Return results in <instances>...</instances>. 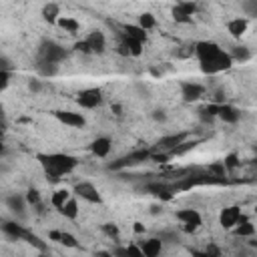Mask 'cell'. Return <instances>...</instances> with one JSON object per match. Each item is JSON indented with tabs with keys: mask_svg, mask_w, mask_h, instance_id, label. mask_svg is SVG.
Masks as SVG:
<instances>
[{
	"mask_svg": "<svg viewBox=\"0 0 257 257\" xmlns=\"http://www.w3.org/2000/svg\"><path fill=\"white\" fill-rule=\"evenodd\" d=\"M66 56H68V52L64 50V46L58 44V42H54V40L44 38V40L38 44V60H40V62L60 64Z\"/></svg>",
	"mask_w": 257,
	"mask_h": 257,
	"instance_id": "3957f363",
	"label": "cell"
},
{
	"mask_svg": "<svg viewBox=\"0 0 257 257\" xmlns=\"http://www.w3.org/2000/svg\"><path fill=\"white\" fill-rule=\"evenodd\" d=\"M104 96H102V90L98 86H88V88H82L76 92V104L80 108H86V110H92V108H98L102 104Z\"/></svg>",
	"mask_w": 257,
	"mask_h": 257,
	"instance_id": "5b68a950",
	"label": "cell"
},
{
	"mask_svg": "<svg viewBox=\"0 0 257 257\" xmlns=\"http://www.w3.org/2000/svg\"><path fill=\"white\" fill-rule=\"evenodd\" d=\"M203 255H209V257H211V255H215V257H219V255H221V249H219V247H215V245H207V249L203 251Z\"/></svg>",
	"mask_w": 257,
	"mask_h": 257,
	"instance_id": "ee69618b",
	"label": "cell"
},
{
	"mask_svg": "<svg viewBox=\"0 0 257 257\" xmlns=\"http://www.w3.org/2000/svg\"><path fill=\"white\" fill-rule=\"evenodd\" d=\"M2 135H4V128H2V126H0V137H2Z\"/></svg>",
	"mask_w": 257,
	"mask_h": 257,
	"instance_id": "f907efd6",
	"label": "cell"
},
{
	"mask_svg": "<svg viewBox=\"0 0 257 257\" xmlns=\"http://www.w3.org/2000/svg\"><path fill=\"white\" fill-rule=\"evenodd\" d=\"M235 235H239V237H253L255 235V225H253V221H249L245 215H241V219H239V223L231 229Z\"/></svg>",
	"mask_w": 257,
	"mask_h": 257,
	"instance_id": "603a6c76",
	"label": "cell"
},
{
	"mask_svg": "<svg viewBox=\"0 0 257 257\" xmlns=\"http://www.w3.org/2000/svg\"><path fill=\"white\" fill-rule=\"evenodd\" d=\"M36 161L50 181H60L78 167V159L68 153H38Z\"/></svg>",
	"mask_w": 257,
	"mask_h": 257,
	"instance_id": "7a4b0ae2",
	"label": "cell"
},
{
	"mask_svg": "<svg viewBox=\"0 0 257 257\" xmlns=\"http://www.w3.org/2000/svg\"><path fill=\"white\" fill-rule=\"evenodd\" d=\"M70 197H72V193H70L68 189H56V191L50 195V205L58 211V209H60V207H62Z\"/></svg>",
	"mask_w": 257,
	"mask_h": 257,
	"instance_id": "83f0119b",
	"label": "cell"
},
{
	"mask_svg": "<svg viewBox=\"0 0 257 257\" xmlns=\"http://www.w3.org/2000/svg\"><path fill=\"white\" fill-rule=\"evenodd\" d=\"M6 207H8L14 215L24 217V215H26V207H28V203H26L24 195H20V193H12V195L6 197Z\"/></svg>",
	"mask_w": 257,
	"mask_h": 257,
	"instance_id": "ac0fdd59",
	"label": "cell"
},
{
	"mask_svg": "<svg viewBox=\"0 0 257 257\" xmlns=\"http://www.w3.org/2000/svg\"><path fill=\"white\" fill-rule=\"evenodd\" d=\"M225 28H227V32H229V36H231V38L241 40V38L245 36L247 28H249V18H245V16H235V18L227 20Z\"/></svg>",
	"mask_w": 257,
	"mask_h": 257,
	"instance_id": "5bb4252c",
	"label": "cell"
},
{
	"mask_svg": "<svg viewBox=\"0 0 257 257\" xmlns=\"http://www.w3.org/2000/svg\"><path fill=\"white\" fill-rule=\"evenodd\" d=\"M28 90H30L32 94L40 92V90H42V80H38V78H30V80H28Z\"/></svg>",
	"mask_w": 257,
	"mask_h": 257,
	"instance_id": "b9f144b4",
	"label": "cell"
},
{
	"mask_svg": "<svg viewBox=\"0 0 257 257\" xmlns=\"http://www.w3.org/2000/svg\"><path fill=\"white\" fill-rule=\"evenodd\" d=\"M209 173H211L213 177H217V179H223V181H225V173H227V171H225L223 163L219 161V163H213V165L209 167Z\"/></svg>",
	"mask_w": 257,
	"mask_h": 257,
	"instance_id": "74e56055",
	"label": "cell"
},
{
	"mask_svg": "<svg viewBox=\"0 0 257 257\" xmlns=\"http://www.w3.org/2000/svg\"><path fill=\"white\" fill-rule=\"evenodd\" d=\"M143 191L147 195H153V197L161 199V201H171L175 197V193H177L175 185L173 183H167V181H151V183H147L143 187Z\"/></svg>",
	"mask_w": 257,
	"mask_h": 257,
	"instance_id": "9c48e42d",
	"label": "cell"
},
{
	"mask_svg": "<svg viewBox=\"0 0 257 257\" xmlns=\"http://www.w3.org/2000/svg\"><path fill=\"white\" fill-rule=\"evenodd\" d=\"M175 217L181 223V229L185 233H195L203 225V217H201V213L197 209H179L175 213Z\"/></svg>",
	"mask_w": 257,
	"mask_h": 257,
	"instance_id": "52a82bcc",
	"label": "cell"
},
{
	"mask_svg": "<svg viewBox=\"0 0 257 257\" xmlns=\"http://www.w3.org/2000/svg\"><path fill=\"white\" fill-rule=\"evenodd\" d=\"M120 34H124V36H128V38H135V40H139V42H143V44H145L147 38H149V32H147L145 28H141L139 24H124Z\"/></svg>",
	"mask_w": 257,
	"mask_h": 257,
	"instance_id": "7402d4cb",
	"label": "cell"
},
{
	"mask_svg": "<svg viewBox=\"0 0 257 257\" xmlns=\"http://www.w3.org/2000/svg\"><path fill=\"white\" fill-rule=\"evenodd\" d=\"M0 153H2V145H0Z\"/></svg>",
	"mask_w": 257,
	"mask_h": 257,
	"instance_id": "816d5d0a",
	"label": "cell"
},
{
	"mask_svg": "<svg viewBox=\"0 0 257 257\" xmlns=\"http://www.w3.org/2000/svg\"><path fill=\"white\" fill-rule=\"evenodd\" d=\"M120 42L126 46L128 56H135V58L143 56V52H145V44H143V42H139V40H135V38H128V36H124V34H122Z\"/></svg>",
	"mask_w": 257,
	"mask_h": 257,
	"instance_id": "d4e9b609",
	"label": "cell"
},
{
	"mask_svg": "<svg viewBox=\"0 0 257 257\" xmlns=\"http://www.w3.org/2000/svg\"><path fill=\"white\" fill-rule=\"evenodd\" d=\"M78 201H76V197H70L60 209H58V213L64 217V219H70V221H74L76 217H78Z\"/></svg>",
	"mask_w": 257,
	"mask_h": 257,
	"instance_id": "cb8c5ba5",
	"label": "cell"
},
{
	"mask_svg": "<svg viewBox=\"0 0 257 257\" xmlns=\"http://www.w3.org/2000/svg\"><path fill=\"white\" fill-rule=\"evenodd\" d=\"M40 16H42L44 22H48V24H56V20L60 18V6H58L56 2L46 0V4H44L42 10H40Z\"/></svg>",
	"mask_w": 257,
	"mask_h": 257,
	"instance_id": "44dd1931",
	"label": "cell"
},
{
	"mask_svg": "<svg viewBox=\"0 0 257 257\" xmlns=\"http://www.w3.org/2000/svg\"><path fill=\"white\" fill-rule=\"evenodd\" d=\"M197 12V2L195 0H181L171 8V18L177 24H187Z\"/></svg>",
	"mask_w": 257,
	"mask_h": 257,
	"instance_id": "ba28073f",
	"label": "cell"
},
{
	"mask_svg": "<svg viewBox=\"0 0 257 257\" xmlns=\"http://www.w3.org/2000/svg\"><path fill=\"white\" fill-rule=\"evenodd\" d=\"M241 10H243V16L245 18H255L257 16V0H243L241 2Z\"/></svg>",
	"mask_w": 257,
	"mask_h": 257,
	"instance_id": "e575fe53",
	"label": "cell"
},
{
	"mask_svg": "<svg viewBox=\"0 0 257 257\" xmlns=\"http://www.w3.org/2000/svg\"><path fill=\"white\" fill-rule=\"evenodd\" d=\"M0 70H12V62L6 56H0Z\"/></svg>",
	"mask_w": 257,
	"mask_h": 257,
	"instance_id": "f6af8a7d",
	"label": "cell"
},
{
	"mask_svg": "<svg viewBox=\"0 0 257 257\" xmlns=\"http://www.w3.org/2000/svg\"><path fill=\"white\" fill-rule=\"evenodd\" d=\"M84 40H86V44L90 48V54H102L106 50V36L100 30H90L84 36Z\"/></svg>",
	"mask_w": 257,
	"mask_h": 257,
	"instance_id": "9a60e30c",
	"label": "cell"
},
{
	"mask_svg": "<svg viewBox=\"0 0 257 257\" xmlns=\"http://www.w3.org/2000/svg\"><path fill=\"white\" fill-rule=\"evenodd\" d=\"M217 118H221V120L227 122V124H237V122L241 120V108L235 106V104H229V102H221V104H219Z\"/></svg>",
	"mask_w": 257,
	"mask_h": 257,
	"instance_id": "2e32d148",
	"label": "cell"
},
{
	"mask_svg": "<svg viewBox=\"0 0 257 257\" xmlns=\"http://www.w3.org/2000/svg\"><path fill=\"white\" fill-rule=\"evenodd\" d=\"M179 88H181V96L185 102H197L205 94V86L201 82H195V80H181Z\"/></svg>",
	"mask_w": 257,
	"mask_h": 257,
	"instance_id": "8fae6325",
	"label": "cell"
},
{
	"mask_svg": "<svg viewBox=\"0 0 257 257\" xmlns=\"http://www.w3.org/2000/svg\"><path fill=\"white\" fill-rule=\"evenodd\" d=\"M72 195L82 199V201H86V203H90V205H102V195H100L98 187L94 183H90V181L76 183L74 189H72Z\"/></svg>",
	"mask_w": 257,
	"mask_h": 257,
	"instance_id": "8992f818",
	"label": "cell"
},
{
	"mask_svg": "<svg viewBox=\"0 0 257 257\" xmlns=\"http://www.w3.org/2000/svg\"><path fill=\"white\" fill-rule=\"evenodd\" d=\"M58 243L64 245V247H70V249H76V247H78L76 237H74L72 233H68V231H60V239H58Z\"/></svg>",
	"mask_w": 257,
	"mask_h": 257,
	"instance_id": "8d00e7d4",
	"label": "cell"
},
{
	"mask_svg": "<svg viewBox=\"0 0 257 257\" xmlns=\"http://www.w3.org/2000/svg\"><path fill=\"white\" fill-rule=\"evenodd\" d=\"M100 231H102L108 239H114V241L120 237V229H118V225H116V223H112V221L102 223V225H100Z\"/></svg>",
	"mask_w": 257,
	"mask_h": 257,
	"instance_id": "d6a6232c",
	"label": "cell"
},
{
	"mask_svg": "<svg viewBox=\"0 0 257 257\" xmlns=\"http://www.w3.org/2000/svg\"><path fill=\"white\" fill-rule=\"evenodd\" d=\"M36 70L40 76H54L58 74V64H50V62H40L36 60Z\"/></svg>",
	"mask_w": 257,
	"mask_h": 257,
	"instance_id": "1f68e13d",
	"label": "cell"
},
{
	"mask_svg": "<svg viewBox=\"0 0 257 257\" xmlns=\"http://www.w3.org/2000/svg\"><path fill=\"white\" fill-rule=\"evenodd\" d=\"M241 215H243V213H241V207H237V205L223 207L221 213H219V225H221L225 231H231V229L239 223Z\"/></svg>",
	"mask_w": 257,
	"mask_h": 257,
	"instance_id": "4fadbf2b",
	"label": "cell"
},
{
	"mask_svg": "<svg viewBox=\"0 0 257 257\" xmlns=\"http://www.w3.org/2000/svg\"><path fill=\"white\" fill-rule=\"evenodd\" d=\"M110 151H112V139H110V137L100 135V137L92 139V143H90V153H92L94 157L106 159V157L110 155Z\"/></svg>",
	"mask_w": 257,
	"mask_h": 257,
	"instance_id": "e0dca14e",
	"label": "cell"
},
{
	"mask_svg": "<svg viewBox=\"0 0 257 257\" xmlns=\"http://www.w3.org/2000/svg\"><path fill=\"white\" fill-rule=\"evenodd\" d=\"M151 118L155 120V122H167V110L165 108H155L153 112H151Z\"/></svg>",
	"mask_w": 257,
	"mask_h": 257,
	"instance_id": "ab89813d",
	"label": "cell"
},
{
	"mask_svg": "<svg viewBox=\"0 0 257 257\" xmlns=\"http://www.w3.org/2000/svg\"><path fill=\"white\" fill-rule=\"evenodd\" d=\"M48 239L58 243V239H60V231H50V233H48Z\"/></svg>",
	"mask_w": 257,
	"mask_h": 257,
	"instance_id": "7dc6e473",
	"label": "cell"
},
{
	"mask_svg": "<svg viewBox=\"0 0 257 257\" xmlns=\"http://www.w3.org/2000/svg\"><path fill=\"white\" fill-rule=\"evenodd\" d=\"M163 211V207L161 205H151V215H159Z\"/></svg>",
	"mask_w": 257,
	"mask_h": 257,
	"instance_id": "c3c4849f",
	"label": "cell"
},
{
	"mask_svg": "<svg viewBox=\"0 0 257 257\" xmlns=\"http://www.w3.org/2000/svg\"><path fill=\"white\" fill-rule=\"evenodd\" d=\"M227 52H229V56H231L233 62H247V60H251V50L245 44H237V46H233Z\"/></svg>",
	"mask_w": 257,
	"mask_h": 257,
	"instance_id": "484cf974",
	"label": "cell"
},
{
	"mask_svg": "<svg viewBox=\"0 0 257 257\" xmlns=\"http://www.w3.org/2000/svg\"><path fill=\"white\" fill-rule=\"evenodd\" d=\"M217 112H219V102H209V104L199 108V116L205 122H211L213 118H217Z\"/></svg>",
	"mask_w": 257,
	"mask_h": 257,
	"instance_id": "f1b7e54d",
	"label": "cell"
},
{
	"mask_svg": "<svg viewBox=\"0 0 257 257\" xmlns=\"http://www.w3.org/2000/svg\"><path fill=\"white\" fill-rule=\"evenodd\" d=\"M24 199H26V203H28L32 209H40V207H42V195H40V191L34 189V187H30V189L24 193Z\"/></svg>",
	"mask_w": 257,
	"mask_h": 257,
	"instance_id": "f546056e",
	"label": "cell"
},
{
	"mask_svg": "<svg viewBox=\"0 0 257 257\" xmlns=\"http://www.w3.org/2000/svg\"><path fill=\"white\" fill-rule=\"evenodd\" d=\"M133 231H135V233H145L147 229H145V225H143L141 221H137V223H133Z\"/></svg>",
	"mask_w": 257,
	"mask_h": 257,
	"instance_id": "bcb514c9",
	"label": "cell"
},
{
	"mask_svg": "<svg viewBox=\"0 0 257 257\" xmlns=\"http://www.w3.org/2000/svg\"><path fill=\"white\" fill-rule=\"evenodd\" d=\"M221 163H223L225 171H235L237 167H241V161H239V155L237 153H229Z\"/></svg>",
	"mask_w": 257,
	"mask_h": 257,
	"instance_id": "d590c367",
	"label": "cell"
},
{
	"mask_svg": "<svg viewBox=\"0 0 257 257\" xmlns=\"http://www.w3.org/2000/svg\"><path fill=\"white\" fill-rule=\"evenodd\" d=\"M74 50H76V52H82V54H90V48H88V44H86L84 38L78 40V42H74Z\"/></svg>",
	"mask_w": 257,
	"mask_h": 257,
	"instance_id": "7bdbcfd3",
	"label": "cell"
},
{
	"mask_svg": "<svg viewBox=\"0 0 257 257\" xmlns=\"http://www.w3.org/2000/svg\"><path fill=\"white\" fill-rule=\"evenodd\" d=\"M0 229L4 231V235H8L10 239H24V235H26V227L24 225H20L18 221H0Z\"/></svg>",
	"mask_w": 257,
	"mask_h": 257,
	"instance_id": "ffe728a7",
	"label": "cell"
},
{
	"mask_svg": "<svg viewBox=\"0 0 257 257\" xmlns=\"http://www.w3.org/2000/svg\"><path fill=\"white\" fill-rule=\"evenodd\" d=\"M137 24L149 32V30H153V28L157 26V18H155V14H151V12H143V14H139Z\"/></svg>",
	"mask_w": 257,
	"mask_h": 257,
	"instance_id": "4dcf8cb0",
	"label": "cell"
},
{
	"mask_svg": "<svg viewBox=\"0 0 257 257\" xmlns=\"http://www.w3.org/2000/svg\"><path fill=\"white\" fill-rule=\"evenodd\" d=\"M187 137H189V133H185V131H183V133H171V135H163V137H161V139L155 143V149L171 155V153H173V151H175V149H177V147H179V145H181V143H183Z\"/></svg>",
	"mask_w": 257,
	"mask_h": 257,
	"instance_id": "7c38bea8",
	"label": "cell"
},
{
	"mask_svg": "<svg viewBox=\"0 0 257 257\" xmlns=\"http://www.w3.org/2000/svg\"><path fill=\"white\" fill-rule=\"evenodd\" d=\"M12 80V70H0V94L10 86Z\"/></svg>",
	"mask_w": 257,
	"mask_h": 257,
	"instance_id": "f35d334b",
	"label": "cell"
},
{
	"mask_svg": "<svg viewBox=\"0 0 257 257\" xmlns=\"http://www.w3.org/2000/svg\"><path fill=\"white\" fill-rule=\"evenodd\" d=\"M149 157H151V151L149 149H137V151H133L128 155L118 157L116 161H110L106 165V169L108 171H122V169H128V167H137L141 163H147Z\"/></svg>",
	"mask_w": 257,
	"mask_h": 257,
	"instance_id": "277c9868",
	"label": "cell"
},
{
	"mask_svg": "<svg viewBox=\"0 0 257 257\" xmlns=\"http://www.w3.org/2000/svg\"><path fill=\"white\" fill-rule=\"evenodd\" d=\"M193 54L199 60V68L203 74H219L229 70L235 62L231 60L229 52L223 50L217 42L211 40H201L193 46Z\"/></svg>",
	"mask_w": 257,
	"mask_h": 257,
	"instance_id": "6da1fadb",
	"label": "cell"
},
{
	"mask_svg": "<svg viewBox=\"0 0 257 257\" xmlns=\"http://www.w3.org/2000/svg\"><path fill=\"white\" fill-rule=\"evenodd\" d=\"M56 26L62 28L64 32H68V34H76V32L80 30V24H78L76 18H72V16H62V14H60V18L56 20Z\"/></svg>",
	"mask_w": 257,
	"mask_h": 257,
	"instance_id": "4316f807",
	"label": "cell"
},
{
	"mask_svg": "<svg viewBox=\"0 0 257 257\" xmlns=\"http://www.w3.org/2000/svg\"><path fill=\"white\" fill-rule=\"evenodd\" d=\"M159 239H161L163 243H177V241H179L177 233H171V231H163V233L159 235Z\"/></svg>",
	"mask_w": 257,
	"mask_h": 257,
	"instance_id": "60d3db41",
	"label": "cell"
},
{
	"mask_svg": "<svg viewBox=\"0 0 257 257\" xmlns=\"http://www.w3.org/2000/svg\"><path fill=\"white\" fill-rule=\"evenodd\" d=\"M112 112H114L116 116H120V114H122V108H120V104H112Z\"/></svg>",
	"mask_w": 257,
	"mask_h": 257,
	"instance_id": "681fc988",
	"label": "cell"
},
{
	"mask_svg": "<svg viewBox=\"0 0 257 257\" xmlns=\"http://www.w3.org/2000/svg\"><path fill=\"white\" fill-rule=\"evenodd\" d=\"M24 241H26V243H30L32 247H36V249H38V251H42V253H44V251H48V245H46V243H44V241H42L38 235H34L32 231H26Z\"/></svg>",
	"mask_w": 257,
	"mask_h": 257,
	"instance_id": "836d02e7",
	"label": "cell"
},
{
	"mask_svg": "<svg viewBox=\"0 0 257 257\" xmlns=\"http://www.w3.org/2000/svg\"><path fill=\"white\" fill-rule=\"evenodd\" d=\"M52 116L58 122H62V124H66L70 128H84L86 126V118H84L82 112H74V110H52Z\"/></svg>",
	"mask_w": 257,
	"mask_h": 257,
	"instance_id": "30bf717a",
	"label": "cell"
},
{
	"mask_svg": "<svg viewBox=\"0 0 257 257\" xmlns=\"http://www.w3.org/2000/svg\"><path fill=\"white\" fill-rule=\"evenodd\" d=\"M139 249H141V255H145V257H157L163 251V241L159 237H149V239L141 241Z\"/></svg>",
	"mask_w": 257,
	"mask_h": 257,
	"instance_id": "d6986e66",
	"label": "cell"
}]
</instances>
